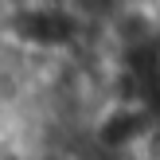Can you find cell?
Returning a JSON list of instances; mask_svg holds the SVG:
<instances>
[{"label": "cell", "mask_w": 160, "mask_h": 160, "mask_svg": "<svg viewBox=\"0 0 160 160\" xmlns=\"http://www.w3.org/2000/svg\"><path fill=\"white\" fill-rule=\"evenodd\" d=\"M8 31H12L23 47L62 51V47H70L78 39L82 20H78L70 8H59V4H28V8H16Z\"/></svg>", "instance_id": "cell-1"}, {"label": "cell", "mask_w": 160, "mask_h": 160, "mask_svg": "<svg viewBox=\"0 0 160 160\" xmlns=\"http://www.w3.org/2000/svg\"><path fill=\"white\" fill-rule=\"evenodd\" d=\"M152 113L141 102H117L106 117L98 121V145L106 148H133L152 133Z\"/></svg>", "instance_id": "cell-2"}, {"label": "cell", "mask_w": 160, "mask_h": 160, "mask_svg": "<svg viewBox=\"0 0 160 160\" xmlns=\"http://www.w3.org/2000/svg\"><path fill=\"white\" fill-rule=\"evenodd\" d=\"M51 160H78V156H51Z\"/></svg>", "instance_id": "cell-3"}]
</instances>
